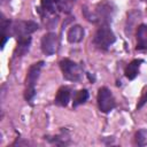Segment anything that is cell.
<instances>
[{"mask_svg": "<svg viewBox=\"0 0 147 147\" xmlns=\"http://www.w3.org/2000/svg\"><path fill=\"white\" fill-rule=\"evenodd\" d=\"M44 61H39L37 63H33L29 70L25 78V91H24V99L28 102H31L36 95V84L38 82V78L40 76L41 69L44 67Z\"/></svg>", "mask_w": 147, "mask_h": 147, "instance_id": "1", "label": "cell"}, {"mask_svg": "<svg viewBox=\"0 0 147 147\" xmlns=\"http://www.w3.org/2000/svg\"><path fill=\"white\" fill-rule=\"evenodd\" d=\"M115 41L116 37L108 25H101L98 28L93 37V45L100 51H108Z\"/></svg>", "mask_w": 147, "mask_h": 147, "instance_id": "2", "label": "cell"}, {"mask_svg": "<svg viewBox=\"0 0 147 147\" xmlns=\"http://www.w3.org/2000/svg\"><path fill=\"white\" fill-rule=\"evenodd\" d=\"M38 30V24L33 21H15L10 25V36L18 38L29 37Z\"/></svg>", "mask_w": 147, "mask_h": 147, "instance_id": "3", "label": "cell"}, {"mask_svg": "<svg viewBox=\"0 0 147 147\" xmlns=\"http://www.w3.org/2000/svg\"><path fill=\"white\" fill-rule=\"evenodd\" d=\"M60 68L62 70L64 79H67L69 82H78V80H80V78H82V69L76 62H74V61H71L69 59H63V60L60 61Z\"/></svg>", "mask_w": 147, "mask_h": 147, "instance_id": "4", "label": "cell"}, {"mask_svg": "<svg viewBox=\"0 0 147 147\" xmlns=\"http://www.w3.org/2000/svg\"><path fill=\"white\" fill-rule=\"evenodd\" d=\"M114 11H115V9H114L111 2H108V1L99 2L95 8L93 22H100L102 25H108V23L111 22Z\"/></svg>", "mask_w": 147, "mask_h": 147, "instance_id": "5", "label": "cell"}, {"mask_svg": "<svg viewBox=\"0 0 147 147\" xmlns=\"http://www.w3.org/2000/svg\"><path fill=\"white\" fill-rule=\"evenodd\" d=\"M98 107H99L100 111H102L105 114L111 111L116 107L115 98H114L111 91L106 86L99 88V92H98Z\"/></svg>", "mask_w": 147, "mask_h": 147, "instance_id": "6", "label": "cell"}, {"mask_svg": "<svg viewBox=\"0 0 147 147\" xmlns=\"http://www.w3.org/2000/svg\"><path fill=\"white\" fill-rule=\"evenodd\" d=\"M57 45H59V39H57L56 33L48 32V33L42 36L40 47H41V51L45 55H47V56L53 55L57 49Z\"/></svg>", "mask_w": 147, "mask_h": 147, "instance_id": "7", "label": "cell"}, {"mask_svg": "<svg viewBox=\"0 0 147 147\" xmlns=\"http://www.w3.org/2000/svg\"><path fill=\"white\" fill-rule=\"evenodd\" d=\"M137 51H145L147 52V25L146 24H140L137 29Z\"/></svg>", "mask_w": 147, "mask_h": 147, "instance_id": "8", "label": "cell"}, {"mask_svg": "<svg viewBox=\"0 0 147 147\" xmlns=\"http://www.w3.org/2000/svg\"><path fill=\"white\" fill-rule=\"evenodd\" d=\"M84 34H85V31H84V28L80 26L79 24H76V25H72L69 30H68V33H67V39L70 44H77V42H80L84 38Z\"/></svg>", "mask_w": 147, "mask_h": 147, "instance_id": "9", "label": "cell"}, {"mask_svg": "<svg viewBox=\"0 0 147 147\" xmlns=\"http://www.w3.org/2000/svg\"><path fill=\"white\" fill-rule=\"evenodd\" d=\"M70 96H71V90L68 86H62L59 88L54 103L59 107H67L69 101H70Z\"/></svg>", "mask_w": 147, "mask_h": 147, "instance_id": "10", "label": "cell"}, {"mask_svg": "<svg viewBox=\"0 0 147 147\" xmlns=\"http://www.w3.org/2000/svg\"><path fill=\"white\" fill-rule=\"evenodd\" d=\"M142 63V60L140 59H136V60H132L125 68L124 70V74H125V77L130 80H133L138 75H139V69H140V64Z\"/></svg>", "mask_w": 147, "mask_h": 147, "instance_id": "11", "label": "cell"}, {"mask_svg": "<svg viewBox=\"0 0 147 147\" xmlns=\"http://www.w3.org/2000/svg\"><path fill=\"white\" fill-rule=\"evenodd\" d=\"M30 45H31V37H24V38H18L17 39V46L15 48L14 55L15 56H23L25 55L29 49H30Z\"/></svg>", "mask_w": 147, "mask_h": 147, "instance_id": "12", "label": "cell"}, {"mask_svg": "<svg viewBox=\"0 0 147 147\" xmlns=\"http://www.w3.org/2000/svg\"><path fill=\"white\" fill-rule=\"evenodd\" d=\"M45 139H47V140H48L49 142H52V144L60 145V146L68 145V144L70 142L69 136H68V132H67V131H62L59 136H55V137H45Z\"/></svg>", "mask_w": 147, "mask_h": 147, "instance_id": "13", "label": "cell"}, {"mask_svg": "<svg viewBox=\"0 0 147 147\" xmlns=\"http://www.w3.org/2000/svg\"><path fill=\"white\" fill-rule=\"evenodd\" d=\"M56 9H57V7H56L54 0H41V2H40V8H39V11H40V13L54 15L55 11H56Z\"/></svg>", "mask_w": 147, "mask_h": 147, "instance_id": "14", "label": "cell"}, {"mask_svg": "<svg viewBox=\"0 0 147 147\" xmlns=\"http://www.w3.org/2000/svg\"><path fill=\"white\" fill-rule=\"evenodd\" d=\"M88 96H90V94H88V91H87L86 88H82V90L77 91V92L75 93V96H74V103H72L74 108L78 107L79 105L85 103V102L87 101Z\"/></svg>", "mask_w": 147, "mask_h": 147, "instance_id": "15", "label": "cell"}, {"mask_svg": "<svg viewBox=\"0 0 147 147\" xmlns=\"http://www.w3.org/2000/svg\"><path fill=\"white\" fill-rule=\"evenodd\" d=\"M140 16V11H131L127 16V22H126V28H125V32L126 34H130L131 33V30H132V26H133V23L137 21V17Z\"/></svg>", "mask_w": 147, "mask_h": 147, "instance_id": "16", "label": "cell"}, {"mask_svg": "<svg viewBox=\"0 0 147 147\" xmlns=\"http://www.w3.org/2000/svg\"><path fill=\"white\" fill-rule=\"evenodd\" d=\"M136 144L138 146H144L147 142V130L146 129H140L136 132Z\"/></svg>", "mask_w": 147, "mask_h": 147, "instance_id": "17", "label": "cell"}, {"mask_svg": "<svg viewBox=\"0 0 147 147\" xmlns=\"http://www.w3.org/2000/svg\"><path fill=\"white\" fill-rule=\"evenodd\" d=\"M145 103H147V91L142 94V96L140 98V100H139V102H138V105H137V109H140Z\"/></svg>", "mask_w": 147, "mask_h": 147, "instance_id": "18", "label": "cell"}, {"mask_svg": "<svg viewBox=\"0 0 147 147\" xmlns=\"http://www.w3.org/2000/svg\"><path fill=\"white\" fill-rule=\"evenodd\" d=\"M70 1H75V0H70Z\"/></svg>", "mask_w": 147, "mask_h": 147, "instance_id": "19", "label": "cell"}, {"mask_svg": "<svg viewBox=\"0 0 147 147\" xmlns=\"http://www.w3.org/2000/svg\"><path fill=\"white\" fill-rule=\"evenodd\" d=\"M144 1H147V0H144Z\"/></svg>", "mask_w": 147, "mask_h": 147, "instance_id": "20", "label": "cell"}]
</instances>
